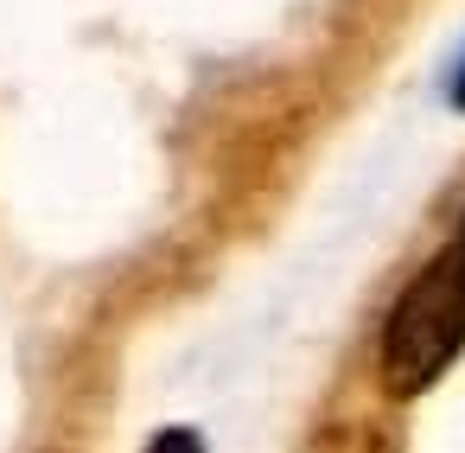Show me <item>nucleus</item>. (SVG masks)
<instances>
[{
	"label": "nucleus",
	"instance_id": "f257e3e1",
	"mask_svg": "<svg viewBox=\"0 0 465 453\" xmlns=\"http://www.w3.org/2000/svg\"><path fill=\"white\" fill-rule=\"evenodd\" d=\"M465 351V268L459 256H433L401 300L382 319V389L395 402H414L420 389H433L446 377V364Z\"/></svg>",
	"mask_w": 465,
	"mask_h": 453
},
{
	"label": "nucleus",
	"instance_id": "20e7f679",
	"mask_svg": "<svg viewBox=\"0 0 465 453\" xmlns=\"http://www.w3.org/2000/svg\"><path fill=\"white\" fill-rule=\"evenodd\" d=\"M452 256H459V268H465V224H459V237H452Z\"/></svg>",
	"mask_w": 465,
	"mask_h": 453
},
{
	"label": "nucleus",
	"instance_id": "f03ea898",
	"mask_svg": "<svg viewBox=\"0 0 465 453\" xmlns=\"http://www.w3.org/2000/svg\"><path fill=\"white\" fill-rule=\"evenodd\" d=\"M147 453H204V440H198L192 428H160Z\"/></svg>",
	"mask_w": 465,
	"mask_h": 453
},
{
	"label": "nucleus",
	"instance_id": "7ed1b4c3",
	"mask_svg": "<svg viewBox=\"0 0 465 453\" xmlns=\"http://www.w3.org/2000/svg\"><path fill=\"white\" fill-rule=\"evenodd\" d=\"M452 109H465V65H459V77H452Z\"/></svg>",
	"mask_w": 465,
	"mask_h": 453
}]
</instances>
